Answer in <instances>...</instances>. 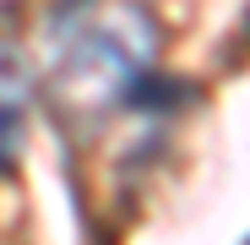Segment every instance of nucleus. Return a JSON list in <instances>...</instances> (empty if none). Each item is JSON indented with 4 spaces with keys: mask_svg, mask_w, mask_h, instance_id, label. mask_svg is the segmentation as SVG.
Listing matches in <instances>:
<instances>
[{
    "mask_svg": "<svg viewBox=\"0 0 250 245\" xmlns=\"http://www.w3.org/2000/svg\"><path fill=\"white\" fill-rule=\"evenodd\" d=\"M152 55H158V22L142 6L120 0L76 33V44L55 66V93L71 114H104L136 98V88H147Z\"/></svg>",
    "mask_w": 250,
    "mask_h": 245,
    "instance_id": "nucleus-1",
    "label": "nucleus"
},
{
    "mask_svg": "<svg viewBox=\"0 0 250 245\" xmlns=\"http://www.w3.org/2000/svg\"><path fill=\"white\" fill-rule=\"evenodd\" d=\"M33 98H38V82H33V66H27L22 44L0 38V175L22 158L27 120H33Z\"/></svg>",
    "mask_w": 250,
    "mask_h": 245,
    "instance_id": "nucleus-2",
    "label": "nucleus"
}]
</instances>
